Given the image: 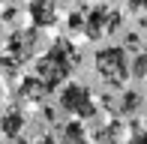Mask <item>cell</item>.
I'll return each instance as SVG.
<instances>
[{"label":"cell","mask_w":147,"mask_h":144,"mask_svg":"<svg viewBox=\"0 0 147 144\" xmlns=\"http://www.w3.org/2000/svg\"><path fill=\"white\" fill-rule=\"evenodd\" d=\"M78 60H81L78 48L66 36H60V39H54V45H51L48 51H42V54L36 57V75L42 78L51 87V93H54L60 84L69 81V75H72V69L78 66Z\"/></svg>","instance_id":"6da1fadb"},{"label":"cell","mask_w":147,"mask_h":144,"mask_svg":"<svg viewBox=\"0 0 147 144\" xmlns=\"http://www.w3.org/2000/svg\"><path fill=\"white\" fill-rule=\"evenodd\" d=\"M93 66L96 75L102 78L111 87H123L129 81V57H126V45H108V48H99L93 57Z\"/></svg>","instance_id":"7a4b0ae2"},{"label":"cell","mask_w":147,"mask_h":144,"mask_svg":"<svg viewBox=\"0 0 147 144\" xmlns=\"http://www.w3.org/2000/svg\"><path fill=\"white\" fill-rule=\"evenodd\" d=\"M60 108L66 111V114L78 117V120H90V117H96V102H93V93L87 84L81 81H72L66 84L63 90H60Z\"/></svg>","instance_id":"3957f363"},{"label":"cell","mask_w":147,"mask_h":144,"mask_svg":"<svg viewBox=\"0 0 147 144\" xmlns=\"http://www.w3.org/2000/svg\"><path fill=\"white\" fill-rule=\"evenodd\" d=\"M120 24H123V15L114 9H108L105 3L99 6H90L87 12H84V36L87 39H102V36H114L120 30Z\"/></svg>","instance_id":"277c9868"},{"label":"cell","mask_w":147,"mask_h":144,"mask_svg":"<svg viewBox=\"0 0 147 144\" xmlns=\"http://www.w3.org/2000/svg\"><path fill=\"white\" fill-rule=\"evenodd\" d=\"M39 51V27H30V30H15L9 39H6V54L15 57L18 63H27L36 57Z\"/></svg>","instance_id":"5b68a950"},{"label":"cell","mask_w":147,"mask_h":144,"mask_svg":"<svg viewBox=\"0 0 147 144\" xmlns=\"http://www.w3.org/2000/svg\"><path fill=\"white\" fill-rule=\"evenodd\" d=\"M27 15H30V24L39 30L54 27L57 24V0H30Z\"/></svg>","instance_id":"8992f818"},{"label":"cell","mask_w":147,"mask_h":144,"mask_svg":"<svg viewBox=\"0 0 147 144\" xmlns=\"http://www.w3.org/2000/svg\"><path fill=\"white\" fill-rule=\"evenodd\" d=\"M18 96H21L24 102H36V105H42V102L51 96V87L33 72V75H24L21 81H18Z\"/></svg>","instance_id":"52a82bcc"},{"label":"cell","mask_w":147,"mask_h":144,"mask_svg":"<svg viewBox=\"0 0 147 144\" xmlns=\"http://www.w3.org/2000/svg\"><path fill=\"white\" fill-rule=\"evenodd\" d=\"M24 120H27V117H24L21 108H6L3 114H0V135L15 141L18 135L24 132Z\"/></svg>","instance_id":"ba28073f"},{"label":"cell","mask_w":147,"mask_h":144,"mask_svg":"<svg viewBox=\"0 0 147 144\" xmlns=\"http://www.w3.org/2000/svg\"><path fill=\"white\" fill-rule=\"evenodd\" d=\"M123 135H126L123 120H120V117H114L111 123H105V126L93 135V144H120V141H123Z\"/></svg>","instance_id":"9c48e42d"},{"label":"cell","mask_w":147,"mask_h":144,"mask_svg":"<svg viewBox=\"0 0 147 144\" xmlns=\"http://www.w3.org/2000/svg\"><path fill=\"white\" fill-rule=\"evenodd\" d=\"M144 108V96L138 93V90H126L123 96H120V102H117V114L120 117H132V114H138V111Z\"/></svg>","instance_id":"30bf717a"},{"label":"cell","mask_w":147,"mask_h":144,"mask_svg":"<svg viewBox=\"0 0 147 144\" xmlns=\"http://www.w3.org/2000/svg\"><path fill=\"white\" fill-rule=\"evenodd\" d=\"M60 132H63V144H90V135H87V129H84V120H78V117H72Z\"/></svg>","instance_id":"8fae6325"},{"label":"cell","mask_w":147,"mask_h":144,"mask_svg":"<svg viewBox=\"0 0 147 144\" xmlns=\"http://www.w3.org/2000/svg\"><path fill=\"white\" fill-rule=\"evenodd\" d=\"M129 78H147V51H141V54H135L129 60Z\"/></svg>","instance_id":"7c38bea8"},{"label":"cell","mask_w":147,"mask_h":144,"mask_svg":"<svg viewBox=\"0 0 147 144\" xmlns=\"http://www.w3.org/2000/svg\"><path fill=\"white\" fill-rule=\"evenodd\" d=\"M66 27H69V33H78V30L84 33V9L69 12V18H66Z\"/></svg>","instance_id":"4fadbf2b"},{"label":"cell","mask_w":147,"mask_h":144,"mask_svg":"<svg viewBox=\"0 0 147 144\" xmlns=\"http://www.w3.org/2000/svg\"><path fill=\"white\" fill-rule=\"evenodd\" d=\"M129 12L138 15V24L147 27V0H129Z\"/></svg>","instance_id":"5bb4252c"},{"label":"cell","mask_w":147,"mask_h":144,"mask_svg":"<svg viewBox=\"0 0 147 144\" xmlns=\"http://www.w3.org/2000/svg\"><path fill=\"white\" fill-rule=\"evenodd\" d=\"M126 144H147V129H141V132H135Z\"/></svg>","instance_id":"9a60e30c"},{"label":"cell","mask_w":147,"mask_h":144,"mask_svg":"<svg viewBox=\"0 0 147 144\" xmlns=\"http://www.w3.org/2000/svg\"><path fill=\"white\" fill-rule=\"evenodd\" d=\"M15 18H18V9L15 6H6L3 9V21H15Z\"/></svg>","instance_id":"2e32d148"},{"label":"cell","mask_w":147,"mask_h":144,"mask_svg":"<svg viewBox=\"0 0 147 144\" xmlns=\"http://www.w3.org/2000/svg\"><path fill=\"white\" fill-rule=\"evenodd\" d=\"M126 48H138V33H126Z\"/></svg>","instance_id":"e0dca14e"},{"label":"cell","mask_w":147,"mask_h":144,"mask_svg":"<svg viewBox=\"0 0 147 144\" xmlns=\"http://www.w3.org/2000/svg\"><path fill=\"white\" fill-rule=\"evenodd\" d=\"M39 144H63V141H57V138H51V135H45V138L39 141Z\"/></svg>","instance_id":"ac0fdd59"},{"label":"cell","mask_w":147,"mask_h":144,"mask_svg":"<svg viewBox=\"0 0 147 144\" xmlns=\"http://www.w3.org/2000/svg\"><path fill=\"white\" fill-rule=\"evenodd\" d=\"M15 144H30V141H24V138H15Z\"/></svg>","instance_id":"d6986e66"},{"label":"cell","mask_w":147,"mask_h":144,"mask_svg":"<svg viewBox=\"0 0 147 144\" xmlns=\"http://www.w3.org/2000/svg\"><path fill=\"white\" fill-rule=\"evenodd\" d=\"M0 99H3V84H0Z\"/></svg>","instance_id":"ffe728a7"},{"label":"cell","mask_w":147,"mask_h":144,"mask_svg":"<svg viewBox=\"0 0 147 144\" xmlns=\"http://www.w3.org/2000/svg\"><path fill=\"white\" fill-rule=\"evenodd\" d=\"M144 51H147V48H144Z\"/></svg>","instance_id":"44dd1931"}]
</instances>
